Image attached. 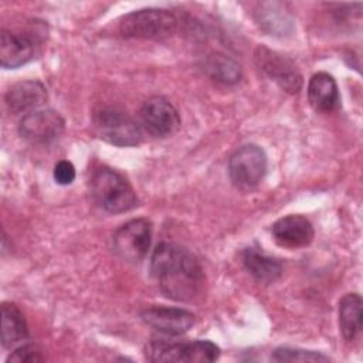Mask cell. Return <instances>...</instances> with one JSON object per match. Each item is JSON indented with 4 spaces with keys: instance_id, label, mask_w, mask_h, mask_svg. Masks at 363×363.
I'll return each mask as SVG.
<instances>
[{
    "instance_id": "cell-4",
    "label": "cell",
    "mask_w": 363,
    "mask_h": 363,
    "mask_svg": "<svg viewBox=\"0 0 363 363\" xmlns=\"http://www.w3.org/2000/svg\"><path fill=\"white\" fill-rule=\"evenodd\" d=\"M145 356L150 362L207 363L218 359L220 347L210 340L170 343L164 340H153L146 346Z\"/></svg>"
},
{
    "instance_id": "cell-18",
    "label": "cell",
    "mask_w": 363,
    "mask_h": 363,
    "mask_svg": "<svg viewBox=\"0 0 363 363\" xmlns=\"http://www.w3.org/2000/svg\"><path fill=\"white\" fill-rule=\"evenodd\" d=\"M242 264L248 274L262 284H272L278 281L282 274V267L275 258L268 257L255 248L244 250Z\"/></svg>"
},
{
    "instance_id": "cell-20",
    "label": "cell",
    "mask_w": 363,
    "mask_h": 363,
    "mask_svg": "<svg viewBox=\"0 0 363 363\" xmlns=\"http://www.w3.org/2000/svg\"><path fill=\"white\" fill-rule=\"evenodd\" d=\"M272 360L275 362H328L329 357L313 352V350H305L298 347H278L272 356Z\"/></svg>"
},
{
    "instance_id": "cell-3",
    "label": "cell",
    "mask_w": 363,
    "mask_h": 363,
    "mask_svg": "<svg viewBox=\"0 0 363 363\" xmlns=\"http://www.w3.org/2000/svg\"><path fill=\"white\" fill-rule=\"evenodd\" d=\"M179 26L177 17L164 9H142L126 14L119 23L123 37L157 40L172 35Z\"/></svg>"
},
{
    "instance_id": "cell-10",
    "label": "cell",
    "mask_w": 363,
    "mask_h": 363,
    "mask_svg": "<svg viewBox=\"0 0 363 363\" xmlns=\"http://www.w3.org/2000/svg\"><path fill=\"white\" fill-rule=\"evenodd\" d=\"M140 122L145 130L156 138L174 133L180 125L176 108L163 96H152L140 108Z\"/></svg>"
},
{
    "instance_id": "cell-16",
    "label": "cell",
    "mask_w": 363,
    "mask_h": 363,
    "mask_svg": "<svg viewBox=\"0 0 363 363\" xmlns=\"http://www.w3.org/2000/svg\"><path fill=\"white\" fill-rule=\"evenodd\" d=\"M362 296L346 294L339 301V329L347 342H354L362 335Z\"/></svg>"
},
{
    "instance_id": "cell-13",
    "label": "cell",
    "mask_w": 363,
    "mask_h": 363,
    "mask_svg": "<svg viewBox=\"0 0 363 363\" xmlns=\"http://www.w3.org/2000/svg\"><path fill=\"white\" fill-rule=\"evenodd\" d=\"M4 101L11 113L33 112L45 104L47 89L35 79L20 81L7 91Z\"/></svg>"
},
{
    "instance_id": "cell-6",
    "label": "cell",
    "mask_w": 363,
    "mask_h": 363,
    "mask_svg": "<svg viewBox=\"0 0 363 363\" xmlns=\"http://www.w3.org/2000/svg\"><path fill=\"white\" fill-rule=\"evenodd\" d=\"M267 172V155L257 145H244L228 160V176L242 190L257 187Z\"/></svg>"
},
{
    "instance_id": "cell-11",
    "label": "cell",
    "mask_w": 363,
    "mask_h": 363,
    "mask_svg": "<svg viewBox=\"0 0 363 363\" xmlns=\"http://www.w3.org/2000/svg\"><path fill=\"white\" fill-rule=\"evenodd\" d=\"M140 316L146 325L164 335H182L194 325V315L182 308L153 306L145 309Z\"/></svg>"
},
{
    "instance_id": "cell-7",
    "label": "cell",
    "mask_w": 363,
    "mask_h": 363,
    "mask_svg": "<svg viewBox=\"0 0 363 363\" xmlns=\"http://www.w3.org/2000/svg\"><path fill=\"white\" fill-rule=\"evenodd\" d=\"M152 241V224L146 218H133L121 225L113 234L115 252L125 261H142Z\"/></svg>"
},
{
    "instance_id": "cell-5",
    "label": "cell",
    "mask_w": 363,
    "mask_h": 363,
    "mask_svg": "<svg viewBox=\"0 0 363 363\" xmlns=\"http://www.w3.org/2000/svg\"><path fill=\"white\" fill-rule=\"evenodd\" d=\"M101 139L115 146H136L142 142V129L126 112L118 108H102L94 116Z\"/></svg>"
},
{
    "instance_id": "cell-21",
    "label": "cell",
    "mask_w": 363,
    "mask_h": 363,
    "mask_svg": "<svg viewBox=\"0 0 363 363\" xmlns=\"http://www.w3.org/2000/svg\"><path fill=\"white\" fill-rule=\"evenodd\" d=\"M44 357L41 352L34 345H23L18 346L9 357L7 362H41Z\"/></svg>"
},
{
    "instance_id": "cell-8",
    "label": "cell",
    "mask_w": 363,
    "mask_h": 363,
    "mask_svg": "<svg viewBox=\"0 0 363 363\" xmlns=\"http://www.w3.org/2000/svg\"><path fill=\"white\" fill-rule=\"evenodd\" d=\"M65 128L62 116L52 109H37L23 116L18 133L23 139L35 145H45L57 140Z\"/></svg>"
},
{
    "instance_id": "cell-12",
    "label": "cell",
    "mask_w": 363,
    "mask_h": 363,
    "mask_svg": "<svg viewBox=\"0 0 363 363\" xmlns=\"http://www.w3.org/2000/svg\"><path fill=\"white\" fill-rule=\"evenodd\" d=\"M313 227L311 221L299 214H291L279 218L272 225L275 242L285 248L306 247L313 240Z\"/></svg>"
},
{
    "instance_id": "cell-9",
    "label": "cell",
    "mask_w": 363,
    "mask_h": 363,
    "mask_svg": "<svg viewBox=\"0 0 363 363\" xmlns=\"http://www.w3.org/2000/svg\"><path fill=\"white\" fill-rule=\"evenodd\" d=\"M254 57L259 69L268 78L277 82L284 91L289 94H296L301 91L302 77L288 58L264 45H259L255 50Z\"/></svg>"
},
{
    "instance_id": "cell-1",
    "label": "cell",
    "mask_w": 363,
    "mask_h": 363,
    "mask_svg": "<svg viewBox=\"0 0 363 363\" xmlns=\"http://www.w3.org/2000/svg\"><path fill=\"white\" fill-rule=\"evenodd\" d=\"M150 272L164 296L191 302L204 288V272L199 259L184 247L159 244L150 258Z\"/></svg>"
},
{
    "instance_id": "cell-17",
    "label": "cell",
    "mask_w": 363,
    "mask_h": 363,
    "mask_svg": "<svg viewBox=\"0 0 363 363\" xmlns=\"http://www.w3.org/2000/svg\"><path fill=\"white\" fill-rule=\"evenodd\" d=\"M28 336L26 318L20 308L11 302L1 303V345L13 347L24 342Z\"/></svg>"
},
{
    "instance_id": "cell-2",
    "label": "cell",
    "mask_w": 363,
    "mask_h": 363,
    "mask_svg": "<svg viewBox=\"0 0 363 363\" xmlns=\"http://www.w3.org/2000/svg\"><path fill=\"white\" fill-rule=\"evenodd\" d=\"M91 194L95 203L109 213L132 210L138 197L129 182L116 170L99 167L91 179Z\"/></svg>"
},
{
    "instance_id": "cell-15",
    "label": "cell",
    "mask_w": 363,
    "mask_h": 363,
    "mask_svg": "<svg viewBox=\"0 0 363 363\" xmlns=\"http://www.w3.org/2000/svg\"><path fill=\"white\" fill-rule=\"evenodd\" d=\"M308 99L315 111H333L339 102V91L335 78L328 72L312 75L308 84Z\"/></svg>"
},
{
    "instance_id": "cell-19",
    "label": "cell",
    "mask_w": 363,
    "mask_h": 363,
    "mask_svg": "<svg viewBox=\"0 0 363 363\" xmlns=\"http://www.w3.org/2000/svg\"><path fill=\"white\" fill-rule=\"evenodd\" d=\"M204 71L207 75L221 84H235L241 79V65L223 52H211L204 60Z\"/></svg>"
},
{
    "instance_id": "cell-14",
    "label": "cell",
    "mask_w": 363,
    "mask_h": 363,
    "mask_svg": "<svg viewBox=\"0 0 363 363\" xmlns=\"http://www.w3.org/2000/svg\"><path fill=\"white\" fill-rule=\"evenodd\" d=\"M34 55V43L30 37L1 30L0 34V64L13 69L28 62Z\"/></svg>"
},
{
    "instance_id": "cell-22",
    "label": "cell",
    "mask_w": 363,
    "mask_h": 363,
    "mask_svg": "<svg viewBox=\"0 0 363 363\" xmlns=\"http://www.w3.org/2000/svg\"><path fill=\"white\" fill-rule=\"evenodd\" d=\"M54 179L58 184H71L75 179V167L68 160H60L54 167Z\"/></svg>"
}]
</instances>
